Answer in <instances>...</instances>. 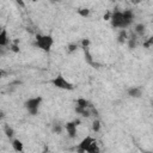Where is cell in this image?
Returning <instances> with one entry per match:
<instances>
[{
    "label": "cell",
    "instance_id": "1",
    "mask_svg": "<svg viewBox=\"0 0 153 153\" xmlns=\"http://www.w3.org/2000/svg\"><path fill=\"white\" fill-rule=\"evenodd\" d=\"M109 20L111 22V25L115 29H127L134 22V12L131 10H124V11L116 10L111 12Z\"/></svg>",
    "mask_w": 153,
    "mask_h": 153
},
{
    "label": "cell",
    "instance_id": "2",
    "mask_svg": "<svg viewBox=\"0 0 153 153\" xmlns=\"http://www.w3.org/2000/svg\"><path fill=\"white\" fill-rule=\"evenodd\" d=\"M35 44L41 50L48 53V51H50V49H51V47L54 44V38L50 35H41V33H38V35H36Z\"/></svg>",
    "mask_w": 153,
    "mask_h": 153
},
{
    "label": "cell",
    "instance_id": "3",
    "mask_svg": "<svg viewBox=\"0 0 153 153\" xmlns=\"http://www.w3.org/2000/svg\"><path fill=\"white\" fill-rule=\"evenodd\" d=\"M50 82L60 90H65V91H73L74 90V85L69 80H67L63 75H56L55 78L51 79Z\"/></svg>",
    "mask_w": 153,
    "mask_h": 153
},
{
    "label": "cell",
    "instance_id": "4",
    "mask_svg": "<svg viewBox=\"0 0 153 153\" xmlns=\"http://www.w3.org/2000/svg\"><path fill=\"white\" fill-rule=\"evenodd\" d=\"M41 103H42V97H32V98H29L25 103H24V106L25 109L27 110V112L30 115H37L38 114V110H39V106H41Z\"/></svg>",
    "mask_w": 153,
    "mask_h": 153
},
{
    "label": "cell",
    "instance_id": "5",
    "mask_svg": "<svg viewBox=\"0 0 153 153\" xmlns=\"http://www.w3.org/2000/svg\"><path fill=\"white\" fill-rule=\"evenodd\" d=\"M96 139H93L92 136H90V135H87V136H85L79 143H78V147H76V151L78 152H80V153H84V152H86L87 151V148H88V146L94 141Z\"/></svg>",
    "mask_w": 153,
    "mask_h": 153
},
{
    "label": "cell",
    "instance_id": "6",
    "mask_svg": "<svg viewBox=\"0 0 153 153\" xmlns=\"http://www.w3.org/2000/svg\"><path fill=\"white\" fill-rule=\"evenodd\" d=\"M76 127H78V124L74 122V121H72V122H67L66 124H65V129H66V131H67V134H68V136L71 137V139H74L75 136H76Z\"/></svg>",
    "mask_w": 153,
    "mask_h": 153
},
{
    "label": "cell",
    "instance_id": "7",
    "mask_svg": "<svg viewBox=\"0 0 153 153\" xmlns=\"http://www.w3.org/2000/svg\"><path fill=\"white\" fill-rule=\"evenodd\" d=\"M11 146L16 152H23L24 151V145L19 139H12L11 141Z\"/></svg>",
    "mask_w": 153,
    "mask_h": 153
},
{
    "label": "cell",
    "instance_id": "8",
    "mask_svg": "<svg viewBox=\"0 0 153 153\" xmlns=\"http://www.w3.org/2000/svg\"><path fill=\"white\" fill-rule=\"evenodd\" d=\"M8 43H10V39H8L7 31L2 29V31L0 32V47H7Z\"/></svg>",
    "mask_w": 153,
    "mask_h": 153
},
{
    "label": "cell",
    "instance_id": "9",
    "mask_svg": "<svg viewBox=\"0 0 153 153\" xmlns=\"http://www.w3.org/2000/svg\"><path fill=\"white\" fill-rule=\"evenodd\" d=\"M128 94L133 98H140L142 96V90L140 87H130L128 90Z\"/></svg>",
    "mask_w": 153,
    "mask_h": 153
},
{
    "label": "cell",
    "instance_id": "10",
    "mask_svg": "<svg viewBox=\"0 0 153 153\" xmlns=\"http://www.w3.org/2000/svg\"><path fill=\"white\" fill-rule=\"evenodd\" d=\"M4 133H5V135L8 137V139H13L14 137V130H13V128L10 126V124H5L4 126Z\"/></svg>",
    "mask_w": 153,
    "mask_h": 153
},
{
    "label": "cell",
    "instance_id": "11",
    "mask_svg": "<svg viewBox=\"0 0 153 153\" xmlns=\"http://www.w3.org/2000/svg\"><path fill=\"white\" fill-rule=\"evenodd\" d=\"M145 25L143 24H136L135 25V29H134V32L135 35H139V36H142L145 33Z\"/></svg>",
    "mask_w": 153,
    "mask_h": 153
},
{
    "label": "cell",
    "instance_id": "12",
    "mask_svg": "<svg viewBox=\"0 0 153 153\" xmlns=\"http://www.w3.org/2000/svg\"><path fill=\"white\" fill-rule=\"evenodd\" d=\"M87 153H97V152H99V147H98V145H97V141L94 140L90 146H88V148H87V151H86Z\"/></svg>",
    "mask_w": 153,
    "mask_h": 153
},
{
    "label": "cell",
    "instance_id": "13",
    "mask_svg": "<svg viewBox=\"0 0 153 153\" xmlns=\"http://www.w3.org/2000/svg\"><path fill=\"white\" fill-rule=\"evenodd\" d=\"M91 104L85 99V98H79L78 100H76V106L78 108H88Z\"/></svg>",
    "mask_w": 153,
    "mask_h": 153
},
{
    "label": "cell",
    "instance_id": "14",
    "mask_svg": "<svg viewBox=\"0 0 153 153\" xmlns=\"http://www.w3.org/2000/svg\"><path fill=\"white\" fill-rule=\"evenodd\" d=\"M100 127H102L100 121H99L98 118H94V120H93V122H92V131L98 133V131L100 130Z\"/></svg>",
    "mask_w": 153,
    "mask_h": 153
},
{
    "label": "cell",
    "instance_id": "15",
    "mask_svg": "<svg viewBox=\"0 0 153 153\" xmlns=\"http://www.w3.org/2000/svg\"><path fill=\"white\" fill-rule=\"evenodd\" d=\"M127 38H128L127 31H126L124 29H121V31H120V33H118V42H120V43H124V42L127 41Z\"/></svg>",
    "mask_w": 153,
    "mask_h": 153
},
{
    "label": "cell",
    "instance_id": "16",
    "mask_svg": "<svg viewBox=\"0 0 153 153\" xmlns=\"http://www.w3.org/2000/svg\"><path fill=\"white\" fill-rule=\"evenodd\" d=\"M63 129H65V128H63L61 124H54L51 130H53V133H55V134H61Z\"/></svg>",
    "mask_w": 153,
    "mask_h": 153
},
{
    "label": "cell",
    "instance_id": "17",
    "mask_svg": "<svg viewBox=\"0 0 153 153\" xmlns=\"http://www.w3.org/2000/svg\"><path fill=\"white\" fill-rule=\"evenodd\" d=\"M78 12H79V14L82 16V17H87V16L90 14V10H87V8H81V10H79Z\"/></svg>",
    "mask_w": 153,
    "mask_h": 153
},
{
    "label": "cell",
    "instance_id": "18",
    "mask_svg": "<svg viewBox=\"0 0 153 153\" xmlns=\"http://www.w3.org/2000/svg\"><path fill=\"white\" fill-rule=\"evenodd\" d=\"M88 44H90V41L87 39V38H84L82 41H81V47L85 49V48H87L88 47Z\"/></svg>",
    "mask_w": 153,
    "mask_h": 153
},
{
    "label": "cell",
    "instance_id": "19",
    "mask_svg": "<svg viewBox=\"0 0 153 153\" xmlns=\"http://www.w3.org/2000/svg\"><path fill=\"white\" fill-rule=\"evenodd\" d=\"M76 48H78V45H76V44H69V45H68V51H69V53H72V51L76 50Z\"/></svg>",
    "mask_w": 153,
    "mask_h": 153
},
{
    "label": "cell",
    "instance_id": "20",
    "mask_svg": "<svg viewBox=\"0 0 153 153\" xmlns=\"http://www.w3.org/2000/svg\"><path fill=\"white\" fill-rule=\"evenodd\" d=\"M16 1H17V4H19L22 7H24V6H25V5H24V2H23V0H16Z\"/></svg>",
    "mask_w": 153,
    "mask_h": 153
},
{
    "label": "cell",
    "instance_id": "21",
    "mask_svg": "<svg viewBox=\"0 0 153 153\" xmlns=\"http://www.w3.org/2000/svg\"><path fill=\"white\" fill-rule=\"evenodd\" d=\"M130 1H131V4H134V5H137V4L141 2V0H130Z\"/></svg>",
    "mask_w": 153,
    "mask_h": 153
},
{
    "label": "cell",
    "instance_id": "22",
    "mask_svg": "<svg viewBox=\"0 0 153 153\" xmlns=\"http://www.w3.org/2000/svg\"><path fill=\"white\" fill-rule=\"evenodd\" d=\"M2 75H4V72H2V69L0 68V80H1V78H2Z\"/></svg>",
    "mask_w": 153,
    "mask_h": 153
},
{
    "label": "cell",
    "instance_id": "23",
    "mask_svg": "<svg viewBox=\"0 0 153 153\" xmlns=\"http://www.w3.org/2000/svg\"><path fill=\"white\" fill-rule=\"evenodd\" d=\"M1 31H2V27H1V26H0V32H1Z\"/></svg>",
    "mask_w": 153,
    "mask_h": 153
}]
</instances>
